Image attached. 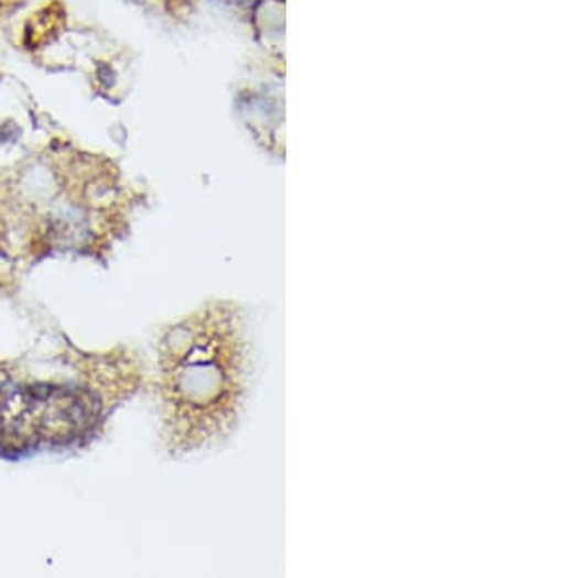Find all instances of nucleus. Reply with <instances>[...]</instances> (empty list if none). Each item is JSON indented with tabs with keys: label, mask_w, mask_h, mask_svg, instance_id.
<instances>
[{
	"label": "nucleus",
	"mask_w": 584,
	"mask_h": 578,
	"mask_svg": "<svg viewBox=\"0 0 584 578\" xmlns=\"http://www.w3.org/2000/svg\"><path fill=\"white\" fill-rule=\"evenodd\" d=\"M98 419V395L78 385H0L2 452H35L71 445Z\"/></svg>",
	"instance_id": "obj_2"
},
{
	"label": "nucleus",
	"mask_w": 584,
	"mask_h": 578,
	"mask_svg": "<svg viewBox=\"0 0 584 578\" xmlns=\"http://www.w3.org/2000/svg\"><path fill=\"white\" fill-rule=\"evenodd\" d=\"M162 394L170 436L201 445L232 415L242 378V351L230 316L203 312L174 327L162 343Z\"/></svg>",
	"instance_id": "obj_1"
}]
</instances>
